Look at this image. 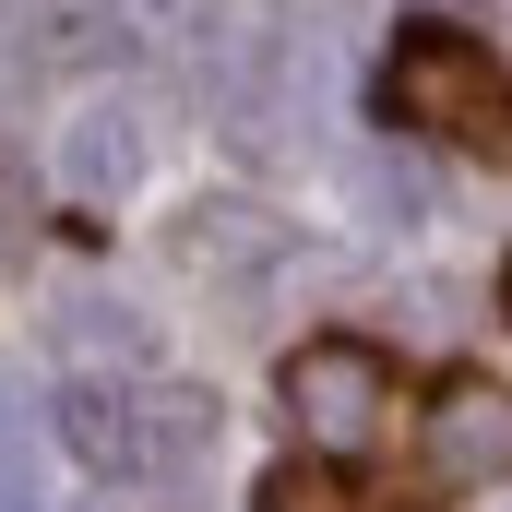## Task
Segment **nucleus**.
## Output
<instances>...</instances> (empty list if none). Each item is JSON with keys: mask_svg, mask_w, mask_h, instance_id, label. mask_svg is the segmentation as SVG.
Instances as JSON below:
<instances>
[{"mask_svg": "<svg viewBox=\"0 0 512 512\" xmlns=\"http://www.w3.org/2000/svg\"><path fill=\"white\" fill-rule=\"evenodd\" d=\"M382 108H393V120H417L429 143L512 155V72L477 48V36H453V24H417V36H393Z\"/></svg>", "mask_w": 512, "mask_h": 512, "instance_id": "1", "label": "nucleus"}, {"mask_svg": "<svg viewBox=\"0 0 512 512\" xmlns=\"http://www.w3.org/2000/svg\"><path fill=\"white\" fill-rule=\"evenodd\" d=\"M286 429H298L322 465L382 453V429H393V370H382V346H358V334H310V346L286 358Z\"/></svg>", "mask_w": 512, "mask_h": 512, "instance_id": "2", "label": "nucleus"}, {"mask_svg": "<svg viewBox=\"0 0 512 512\" xmlns=\"http://www.w3.org/2000/svg\"><path fill=\"white\" fill-rule=\"evenodd\" d=\"M417 477L429 489H501L512 477V393L501 382H453L417 429Z\"/></svg>", "mask_w": 512, "mask_h": 512, "instance_id": "3", "label": "nucleus"}, {"mask_svg": "<svg viewBox=\"0 0 512 512\" xmlns=\"http://www.w3.org/2000/svg\"><path fill=\"white\" fill-rule=\"evenodd\" d=\"M60 453H72L84 477H108V489L155 477V429H143V393H131V382H108V370H72V382H60Z\"/></svg>", "mask_w": 512, "mask_h": 512, "instance_id": "4", "label": "nucleus"}, {"mask_svg": "<svg viewBox=\"0 0 512 512\" xmlns=\"http://www.w3.org/2000/svg\"><path fill=\"white\" fill-rule=\"evenodd\" d=\"M131 179H143V120H131V96H84L72 131H60V191H72V203H120Z\"/></svg>", "mask_w": 512, "mask_h": 512, "instance_id": "5", "label": "nucleus"}, {"mask_svg": "<svg viewBox=\"0 0 512 512\" xmlns=\"http://www.w3.org/2000/svg\"><path fill=\"white\" fill-rule=\"evenodd\" d=\"M60 334H72V358H84V370H96V358H143V322H131L120 298H72V322H60Z\"/></svg>", "mask_w": 512, "mask_h": 512, "instance_id": "6", "label": "nucleus"}, {"mask_svg": "<svg viewBox=\"0 0 512 512\" xmlns=\"http://www.w3.org/2000/svg\"><path fill=\"white\" fill-rule=\"evenodd\" d=\"M143 429H155V465H179L191 441H215V393H143Z\"/></svg>", "mask_w": 512, "mask_h": 512, "instance_id": "7", "label": "nucleus"}, {"mask_svg": "<svg viewBox=\"0 0 512 512\" xmlns=\"http://www.w3.org/2000/svg\"><path fill=\"white\" fill-rule=\"evenodd\" d=\"M179 251H191V262H251V251H262V227H251V203H203V227H191V239H179Z\"/></svg>", "mask_w": 512, "mask_h": 512, "instance_id": "8", "label": "nucleus"}, {"mask_svg": "<svg viewBox=\"0 0 512 512\" xmlns=\"http://www.w3.org/2000/svg\"><path fill=\"white\" fill-rule=\"evenodd\" d=\"M120 12H131V36H203L215 0H120Z\"/></svg>", "mask_w": 512, "mask_h": 512, "instance_id": "9", "label": "nucleus"}, {"mask_svg": "<svg viewBox=\"0 0 512 512\" xmlns=\"http://www.w3.org/2000/svg\"><path fill=\"white\" fill-rule=\"evenodd\" d=\"M0 512H48V501H36V477H24V441H12V417H0Z\"/></svg>", "mask_w": 512, "mask_h": 512, "instance_id": "10", "label": "nucleus"}, {"mask_svg": "<svg viewBox=\"0 0 512 512\" xmlns=\"http://www.w3.org/2000/svg\"><path fill=\"white\" fill-rule=\"evenodd\" d=\"M274 512H358L346 489H322V477H274Z\"/></svg>", "mask_w": 512, "mask_h": 512, "instance_id": "11", "label": "nucleus"}]
</instances>
